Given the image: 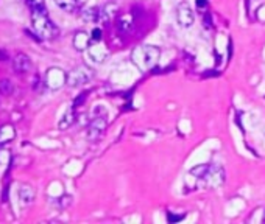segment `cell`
<instances>
[{
	"label": "cell",
	"instance_id": "obj_18",
	"mask_svg": "<svg viewBox=\"0 0 265 224\" xmlns=\"http://www.w3.org/2000/svg\"><path fill=\"white\" fill-rule=\"evenodd\" d=\"M25 3L31 8V11H34V10H47L46 2H44V0H25Z\"/></svg>",
	"mask_w": 265,
	"mask_h": 224
},
{
	"label": "cell",
	"instance_id": "obj_5",
	"mask_svg": "<svg viewBox=\"0 0 265 224\" xmlns=\"http://www.w3.org/2000/svg\"><path fill=\"white\" fill-rule=\"evenodd\" d=\"M44 84L50 91H59L67 84V74L61 67H50L44 76Z\"/></svg>",
	"mask_w": 265,
	"mask_h": 224
},
{
	"label": "cell",
	"instance_id": "obj_21",
	"mask_svg": "<svg viewBox=\"0 0 265 224\" xmlns=\"http://www.w3.org/2000/svg\"><path fill=\"white\" fill-rule=\"evenodd\" d=\"M197 8H198V11H206L208 10V0H197Z\"/></svg>",
	"mask_w": 265,
	"mask_h": 224
},
{
	"label": "cell",
	"instance_id": "obj_19",
	"mask_svg": "<svg viewBox=\"0 0 265 224\" xmlns=\"http://www.w3.org/2000/svg\"><path fill=\"white\" fill-rule=\"evenodd\" d=\"M11 160V154L8 149H0V165H6L10 164Z\"/></svg>",
	"mask_w": 265,
	"mask_h": 224
},
{
	"label": "cell",
	"instance_id": "obj_6",
	"mask_svg": "<svg viewBox=\"0 0 265 224\" xmlns=\"http://www.w3.org/2000/svg\"><path fill=\"white\" fill-rule=\"evenodd\" d=\"M87 56H89V59L92 62H95V64H103V62L109 56V50L102 41L92 42L89 46V49H87Z\"/></svg>",
	"mask_w": 265,
	"mask_h": 224
},
{
	"label": "cell",
	"instance_id": "obj_11",
	"mask_svg": "<svg viewBox=\"0 0 265 224\" xmlns=\"http://www.w3.org/2000/svg\"><path fill=\"white\" fill-rule=\"evenodd\" d=\"M16 137V129L13 124H2L0 126V147L8 145L10 142H13Z\"/></svg>",
	"mask_w": 265,
	"mask_h": 224
},
{
	"label": "cell",
	"instance_id": "obj_22",
	"mask_svg": "<svg viewBox=\"0 0 265 224\" xmlns=\"http://www.w3.org/2000/svg\"><path fill=\"white\" fill-rule=\"evenodd\" d=\"M6 59H8V55L3 50H0V61H6Z\"/></svg>",
	"mask_w": 265,
	"mask_h": 224
},
{
	"label": "cell",
	"instance_id": "obj_17",
	"mask_svg": "<svg viewBox=\"0 0 265 224\" xmlns=\"http://www.w3.org/2000/svg\"><path fill=\"white\" fill-rule=\"evenodd\" d=\"M13 92H14V84L11 83V79L8 78L0 79V94L5 97H10Z\"/></svg>",
	"mask_w": 265,
	"mask_h": 224
},
{
	"label": "cell",
	"instance_id": "obj_12",
	"mask_svg": "<svg viewBox=\"0 0 265 224\" xmlns=\"http://www.w3.org/2000/svg\"><path fill=\"white\" fill-rule=\"evenodd\" d=\"M19 198L24 204H31L36 198V190L28 184H22L19 187Z\"/></svg>",
	"mask_w": 265,
	"mask_h": 224
},
{
	"label": "cell",
	"instance_id": "obj_13",
	"mask_svg": "<svg viewBox=\"0 0 265 224\" xmlns=\"http://www.w3.org/2000/svg\"><path fill=\"white\" fill-rule=\"evenodd\" d=\"M132 26H134V19H132L131 14H123L119 17L117 28L120 33H130L132 30Z\"/></svg>",
	"mask_w": 265,
	"mask_h": 224
},
{
	"label": "cell",
	"instance_id": "obj_3",
	"mask_svg": "<svg viewBox=\"0 0 265 224\" xmlns=\"http://www.w3.org/2000/svg\"><path fill=\"white\" fill-rule=\"evenodd\" d=\"M31 28L38 36V39H55L59 34L58 26L52 22L47 10L31 11Z\"/></svg>",
	"mask_w": 265,
	"mask_h": 224
},
{
	"label": "cell",
	"instance_id": "obj_20",
	"mask_svg": "<svg viewBox=\"0 0 265 224\" xmlns=\"http://www.w3.org/2000/svg\"><path fill=\"white\" fill-rule=\"evenodd\" d=\"M102 36H103V33L100 28H94L91 33V39H92V42H99V41H102Z\"/></svg>",
	"mask_w": 265,
	"mask_h": 224
},
{
	"label": "cell",
	"instance_id": "obj_16",
	"mask_svg": "<svg viewBox=\"0 0 265 224\" xmlns=\"http://www.w3.org/2000/svg\"><path fill=\"white\" fill-rule=\"evenodd\" d=\"M81 17L86 21V22H97L100 19V10L99 8H86V10H83L81 13Z\"/></svg>",
	"mask_w": 265,
	"mask_h": 224
},
{
	"label": "cell",
	"instance_id": "obj_4",
	"mask_svg": "<svg viewBox=\"0 0 265 224\" xmlns=\"http://www.w3.org/2000/svg\"><path fill=\"white\" fill-rule=\"evenodd\" d=\"M92 78H94V70L86 64H80L67 74V86L70 87L84 86L89 83Z\"/></svg>",
	"mask_w": 265,
	"mask_h": 224
},
{
	"label": "cell",
	"instance_id": "obj_15",
	"mask_svg": "<svg viewBox=\"0 0 265 224\" xmlns=\"http://www.w3.org/2000/svg\"><path fill=\"white\" fill-rule=\"evenodd\" d=\"M55 3L58 5V8H61V10L66 13H75L80 8L78 0H55Z\"/></svg>",
	"mask_w": 265,
	"mask_h": 224
},
{
	"label": "cell",
	"instance_id": "obj_1",
	"mask_svg": "<svg viewBox=\"0 0 265 224\" xmlns=\"http://www.w3.org/2000/svg\"><path fill=\"white\" fill-rule=\"evenodd\" d=\"M189 176L195 179L197 185H203L205 189H218L225 182V170L212 164H203L190 168Z\"/></svg>",
	"mask_w": 265,
	"mask_h": 224
},
{
	"label": "cell",
	"instance_id": "obj_9",
	"mask_svg": "<svg viewBox=\"0 0 265 224\" xmlns=\"http://www.w3.org/2000/svg\"><path fill=\"white\" fill-rule=\"evenodd\" d=\"M13 70L19 75H24L26 72H30L31 70L30 56L25 55V53H17V55L13 58Z\"/></svg>",
	"mask_w": 265,
	"mask_h": 224
},
{
	"label": "cell",
	"instance_id": "obj_10",
	"mask_svg": "<svg viewBox=\"0 0 265 224\" xmlns=\"http://www.w3.org/2000/svg\"><path fill=\"white\" fill-rule=\"evenodd\" d=\"M92 44L91 39V34H87L86 31H77L74 34V39H72V46L77 51H84L89 49V46Z\"/></svg>",
	"mask_w": 265,
	"mask_h": 224
},
{
	"label": "cell",
	"instance_id": "obj_14",
	"mask_svg": "<svg viewBox=\"0 0 265 224\" xmlns=\"http://www.w3.org/2000/svg\"><path fill=\"white\" fill-rule=\"evenodd\" d=\"M75 122V112H74V107H69V109L64 112V115L61 117L59 123H58V128L61 131H64L67 128H70V124H74Z\"/></svg>",
	"mask_w": 265,
	"mask_h": 224
},
{
	"label": "cell",
	"instance_id": "obj_23",
	"mask_svg": "<svg viewBox=\"0 0 265 224\" xmlns=\"http://www.w3.org/2000/svg\"><path fill=\"white\" fill-rule=\"evenodd\" d=\"M183 220V217H172V213H169V221H180Z\"/></svg>",
	"mask_w": 265,
	"mask_h": 224
},
{
	"label": "cell",
	"instance_id": "obj_2",
	"mask_svg": "<svg viewBox=\"0 0 265 224\" xmlns=\"http://www.w3.org/2000/svg\"><path fill=\"white\" fill-rule=\"evenodd\" d=\"M159 58H161V49L150 44H140L131 51V62L144 74L158 66Z\"/></svg>",
	"mask_w": 265,
	"mask_h": 224
},
{
	"label": "cell",
	"instance_id": "obj_8",
	"mask_svg": "<svg viewBox=\"0 0 265 224\" xmlns=\"http://www.w3.org/2000/svg\"><path fill=\"white\" fill-rule=\"evenodd\" d=\"M106 126H108V120H106V115H99V117H94L92 122L87 126V139L97 140L102 134L105 132Z\"/></svg>",
	"mask_w": 265,
	"mask_h": 224
},
{
	"label": "cell",
	"instance_id": "obj_7",
	"mask_svg": "<svg viewBox=\"0 0 265 224\" xmlns=\"http://www.w3.org/2000/svg\"><path fill=\"white\" fill-rule=\"evenodd\" d=\"M176 21L183 26V28H190L195 22V14H193L192 8L189 6V3H180L176 6Z\"/></svg>",
	"mask_w": 265,
	"mask_h": 224
}]
</instances>
